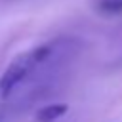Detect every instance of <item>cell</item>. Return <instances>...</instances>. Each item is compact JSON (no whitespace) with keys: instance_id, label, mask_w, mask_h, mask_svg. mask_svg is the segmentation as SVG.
Segmentation results:
<instances>
[{"instance_id":"cell-1","label":"cell","mask_w":122,"mask_h":122,"mask_svg":"<svg viewBox=\"0 0 122 122\" xmlns=\"http://www.w3.org/2000/svg\"><path fill=\"white\" fill-rule=\"evenodd\" d=\"M51 46L50 44H42L36 46L32 50H27L23 53H19L2 72L0 76V95L8 97L21 82H25L50 55H51Z\"/></svg>"},{"instance_id":"cell-2","label":"cell","mask_w":122,"mask_h":122,"mask_svg":"<svg viewBox=\"0 0 122 122\" xmlns=\"http://www.w3.org/2000/svg\"><path fill=\"white\" fill-rule=\"evenodd\" d=\"M67 111H69V105L67 103H51V105H46V107H42L36 112V122H55Z\"/></svg>"},{"instance_id":"cell-3","label":"cell","mask_w":122,"mask_h":122,"mask_svg":"<svg viewBox=\"0 0 122 122\" xmlns=\"http://www.w3.org/2000/svg\"><path fill=\"white\" fill-rule=\"evenodd\" d=\"M95 10L105 15H116L122 13V0H97Z\"/></svg>"}]
</instances>
